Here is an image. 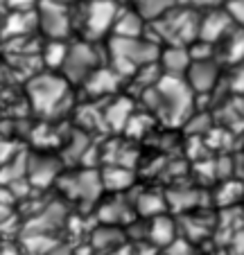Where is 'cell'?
I'll return each instance as SVG.
<instances>
[{"label":"cell","instance_id":"cell-5","mask_svg":"<svg viewBox=\"0 0 244 255\" xmlns=\"http://www.w3.org/2000/svg\"><path fill=\"white\" fill-rule=\"evenodd\" d=\"M186 82L192 88V93H211L220 82V66L213 59L192 61L186 72Z\"/></svg>","mask_w":244,"mask_h":255},{"label":"cell","instance_id":"cell-15","mask_svg":"<svg viewBox=\"0 0 244 255\" xmlns=\"http://www.w3.org/2000/svg\"><path fill=\"white\" fill-rule=\"evenodd\" d=\"M100 176H102V185H104L106 190H111V192H122V190H127L131 185L134 174L120 165L118 169H104Z\"/></svg>","mask_w":244,"mask_h":255},{"label":"cell","instance_id":"cell-10","mask_svg":"<svg viewBox=\"0 0 244 255\" xmlns=\"http://www.w3.org/2000/svg\"><path fill=\"white\" fill-rule=\"evenodd\" d=\"M192 59H190V52L183 48H179V45H172V48H168L165 52H163L161 57V68L165 72V77H177V79H183V72H188V68H190Z\"/></svg>","mask_w":244,"mask_h":255},{"label":"cell","instance_id":"cell-3","mask_svg":"<svg viewBox=\"0 0 244 255\" xmlns=\"http://www.w3.org/2000/svg\"><path fill=\"white\" fill-rule=\"evenodd\" d=\"M68 82L63 77H57L52 72L38 75L27 84V95L32 100V106L41 113H50L57 109V104L66 97Z\"/></svg>","mask_w":244,"mask_h":255},{"label":"cell","instance_id":"cell-2","mask_svg":"<svg viewBox=\"0 0 244 255\" xmlns=\"http://www.w3.org/2000/svg\"><path fill=\"white\" fill-rule=\"evenodd\" d=\"M109 52L113 59V66L120 75H136L140 68L154 66L158 59V45L145 39H122V36H113L109 43Z\"/></svg>","mask_w":244,"mask_h":255},{"label":"cell","instance_id":"cell-13","mask_svg":"<svg viewBox=\"0 0 244 255\" xmlns=\"http://www.w3.org/2000/svg\"><path fill=\"white\" fill-rule=\"evenodd\" d=\"M41 23H43V29L50 34V39L52 41H61L63 34L68 32V18L66 14H63L61 7H54L50 5L48 9L43 11V18H41Z\"/></svg>","mask_w":244,"mask_h":255},{"label":"cell","instance_id":"cell-7","mask_svg":"<svg viewBox=\"0 0 244 255\" xmlns=\"http://www.w3.org/2000/svg\"><path fill=\"white\" fill-rule=\"evenodd\" d=\"M118 18V9L111 0H95L86 11V29L91 36H100L106 29H111Z\"/></svg>","mask_w":244,"mask_h":255},{"label":"cell","instance_id":"cell-20","mask_svg":"<svg viewBox=\"0 0 244 255\" xmlns=\"http://www.w3.org/2000/svg\"><path fill=\"white\" fill-rule=\"evenodd\" d=\"M195 2H199V5H215L217 0H195Z\"/></svg>","mask_w":244,"mask_h":255},{"label":"cell","instance_id":"cell-11","mask_svg":"<svg viewBox=\"0 0 244 255\" xmlns=\"http://www.w3.org/2000/svg\"><path fill=\"white\" fill-rule=\"evenodd\" d=\"M61 165L57 158H50V156H38V158H32V163H27V172H29V178H32V183L36 185H43V174L45 178L54 181L61 172Z\"/></svg>","mask_w":244,"mask_h":255},{"label":"cell","instance_id":"cell-16","mask_svg":"<svg viewBox=\"0 0 244 255\" xmlns=\"http://www.w3.org/2000/svg\"><path fill=\"white\" fill-rule=\"evenodd\" d=\"M172 5H174V0H140L138 14L143 16V18L158 20V18H163V16L170 14Z\"/></svg>","mask_w":244,"mask_h":255},{"label":"cell","instance_id":"cell-14","mask_svg":"<svg viewBox=\"0 0 244 255\" xmlns=\"http://www.w3.org/2000/svg\"><path fill=\"white\" fill-rule=\"evenodd\" d=\"M149 242L158 246H170L174 242V224L170 217H152L149 224Z\"/></svg>","mask_w":244,"mask_h":255},{"label":"cell","instance_id":"cell-12","mask_svg":"<svg viewBox=\"0 0 244 255\" xmlns=\"http://www.w3.org/2000/svg\"><path fill=\"white\" fill-rule=\"evenodd\" d=\"M143 25H145V18L138 11H122L115 18L113 32L115 36H122V39H138L143 34Z\"/></svg>","mask_w":244,"mask_h":255},{"label":"cell","instance_id":"cell-1","mask_svg":"<svg viewBox=\"0 0 244 255\" xmlns=\"http://www.w3.org/2000/svg\"><path fill=\"white\" fill-rule=\"evenodd\" d=\"M145 102L149 104V111L156 113L165 122H181L188 118L192 109V88L188 82L177 77H165L154 84L149 91L143 93Z\"/></svg>","mask_w":244,"mask_h":255},{"label":"cell","instance_id":"cell-18","mask_svg":"<svg viewBox=\"0 0 244 255\" xmlns=\"http://www.w3.org/2000/svg\"><path fill=\"white\" fill-rule=\"evenodd\" d=\"M226 11L231 14V18H233L235 23H244V0H231Z\"/></svg>","mask_w":244,"mask_h":255},{"label":"cell","instance_id":"cell-17","mask_svg":"<svg viewBox=\"0 0 244 255\" xmlns=\"http://www.w3.org/2000/svg\"><path fill=\"white\" fill-rule=\"evenodd\" d=\"M68 50H70V45L61 43V41H50L48 48L43 50V61L48 63L52 70H59V68H63V63H66Z\"/></svg>","mask_w":244,"mask_h":255},{"label":"cell","instance_id":"cell-8","mask_svg":"<svg viewBox=\"0 0 244 255\" xmlns=\"http://www.w3.org/2000/svg\"><path fill=\"white\" fill-rule=\"evenodd\" d=\"M235 20L231 18L229 11L222 9H213L206 14V18H201V27H199V41L206 43H217L220 39H224L226 34H231Z\"/></svg>","mask_w":244,"mask_h":255},{"label":"cell","instance_id":"cell-19","mask_svg":"<svg viewBox=\"0 0 244 255\" xmlns=\"http://www.w3.org/2000/svg\"><path fill=\"white\" fill-rule=\"evenodd\" d=\"M229 86L233 88L235 93H244V63H240V66L235 68V72H233V77H231Z\"/></svg>","mask_w":244,"mask_h":255},{"label":"cell","instance_id":"cell-4","mask_svg":"<svg viewBox=\"0 0 244 255\" xmlns=\"http://www.w3.org/2000/svg\"><path fill=\"white\" fill-rule=\"evenodd\" d=\"M97 61H100V54L97 48L91 43H77L70 45L68 50L66 63H63V79L66 82H86L93 72H97Z\"/></svg>","mask_w":244,"mask_h":255},{"label":"cell","instance_id":"cell-9","mask_svg":"<svg viewBox=\"0 0 244 255\" xmlns=\"http://www.w3.org/2000/svg\"><path fill=\"white\" fill-rule=\"evenodd\" d=\"M97 215L102 217V222L106 226H118V224H127L136 217V203H129L125 197H113L104 203L97 206Z\"/></svg>","mask_w":244,"mask_h":255},{"label":"cell","instance_id":"cell-6","mask_svg":"<svg viewBox=\"0 0 244 255\" xmlns=\"http://www.w3.org/2000/svg\"><path fill=\"white\" fill-rule=\"evenodd\" d=\"M63 190L70 199H81V201L95 203L97 194L102 190V176L100 172H79L72 176L70 183H63Z\"/></svg>","mask_w":244,"mask_h":255}]
</instances>
